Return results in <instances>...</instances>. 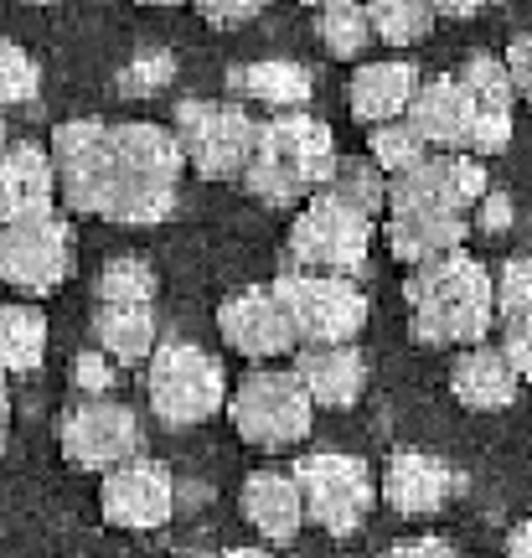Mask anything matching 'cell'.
<instances>
[{"mask_svg": "<svg viewBox=\"0 0 532 558\" xmlns=\"http://www.w3.org/2000/svg\"><path fill=\"white\" fill-rule=\"evenodd\" d=\"M52 171H58V192L73 213L88 218H109V222H160L177 213V192H160L135 181L119 166L114 135L99 120H68L52 130Z\"/></svg>", "mask_w": 532, "mask_h": 558, "instance_id": "cell-1", "label": "cell"}, {"mask_svg": "<svg viewBox=\"0 0 532 558\" xmlns=\"http://www.w3.org/2000/svg\"><path fill=\"white\" fill-rule=\"evenodd\" d=\"M403 300L414 316V341L424 347H475L496 326L492 275L460 248L414 264V275L403 279Z\"/></svg>", "mask_w": 532, "mask_h": 558, "instance_id": "cell-2", "label": "cell"}, {"mask_svg": "<svg viewBox=\"0 0 532 558\" xmlns=\"http://www.w3.org/2000/svg\"><path fill=\"white\" fill-rule=\"evenodd\" d=\"M336 135L326 120L311 114H275L269 124L254 130V156L243 166V186L249 197L264 207H295V202L316 197L336 171Z\"/></svg>", "mask_w": 532, "mask_h": 558, "instance_id": "cell-3", "label": "cell"}, {"mask_svg": "<svg viewBox=\"0 0 532 558\" xmlns=\"http://www.w3.org/2000/svg\"><path fill=\"white\" fill-rule=\"evenodd\" d=\"M275 305L285 311L300 347H331L352 341L367 326V295L347 275H316V269H285L269 284Z\"/></svg>", "mask_w": 532, "mask_h": 558, "instance_id": "cell-4", "label": "cell"}, {"mask_svg": "<svg viewBox=\"0 0 532 558\" xmlns=\"http://www.w3.org/2000/svg\"><path fill=\"white\" fill-rule=\"evenodd\" d=\"M228 418H233V429L254 450H290L300 439L311 435V418H316V403L311 393L300 388L295 367L285 373V367H258L249 378L238 383L233 393H228Z\"/></svg>", "mask_w": 532, "mask_h": 558, "instance_id": "cell-5", "label": "cell"}, {"mask_svg": "<svg viewBox=\"0 0 532 558\" xmlns=\"http://www.w3.org/2000/svg\"><path fill=\"white\" fill-rule=\"evenodd\" d=\"M150 409H156L160 424L171 429H192V424H207V418L228 403V378L217 367L213 352H202L192 341H166L150 352Z\"/></svg>", "mask_w": 532, "mask_h": 558, "instance_id": "cell-6", "label": "cell"}, {"mask_svg": "<svg viewBox=\"0 0 532 558\" xmlns=\"http://www.w3.org/2000/svg\"><path fill=\"white\" fill-rule=\"evenodd\" d=\"M254 130L258 124L238 109V104L217 99H181L171 135H177L186 166L207 181H233L254 156Z\"/></svg>", "mask_w": 532, "mask_h": 558, "instance_id": "cell-7", "label": "cell"}, {"mask_svg": "<svg viewBox=\"0 0 532 558\" xmlns=\"http://www.w3.org/2000/svg\"><path fill=\"white\" fill-rule=\"evenodd\" d=\"M300 486V501H305V518L316 522L321 533L331 538H347L362 527V518L373 512V497L377 486L367 476V465L356 456H336V450H316L305 456L290 471Z\"/></svg>", "mask_w": 532, "mask_h": 558, "instance_id": "cell-8", "label": "cell"}, {"mask_svg": "<svg viewBox=\"0 0 532 558\" xmlns=\"http://www.w3.org/2000/svg\"><path fill=\"white\" fill-rule=\"evenodd\" d=\"M367 248H373V218L341 207L326 192H316V197L305 202L295 228H290V259L300 269H316V275L352 279L367 264Z\"/></svg>", "mask_w": 532, "mask_h": 558, "instance_id": "cell-9", "label": "cell"}, {"mask_svg": "<svg viewBox=\"0 0 532 558\" xmlns=\"http://www.w3.org/2000/svg\"><path fill=\"white\" fill-rule=\"evenodd\" d=\"M68 269H73V228L58 213L0 222V284L47 295L68 279Z\"/></svg>", "mask_w": 532, "mask_h": 558, "instance_id": "cell-10", "label": "cell"}, {"mask_svg": "<svg viewBox=\"0 0 532 558\" xmlns=\"http://www.w3.org/2000/svg\"><path fill=\"white\" fill-rule=\"evenodd\" d=\"M486 197V166L460 150H430L403 177H388V207H445L471 213Z\"/></svg>", "mask_w": 532, "mask_h": 558, "instance_id": "cell-11", "label": "cell"}, {"mask_svg": "<svg viewBox=\"0 0 532 558\" xmlns=\"http://www.w3.org/2000/svg\"><path fill=\"white\" fill-rule=\"evenodd\" d=\"M99 507L114 527L150 533V527H166L177 512V481L160 460H124L114 471H104Z\"/></svg>", "mask_w": 532, "mask_h": 558, "instance_id": "cell-12", "label": "cell"}, {"mask_svg": "<svg viewBox=\"0 0 532 558\" xmlns=\"http://www.w3.org/2000/svg\"><path fill=\"white\" fill-rule=\"evenodd\" d=\"M140 450V418L114 399H88L62 418V456L83 471H114Z\"/></svg>", "mask_w": 532, "mask_h": 558, "instance_id": "cell-13", "label": "cell"}, {"mask_svg": "<svg viewBox=\"0 0 532 558\" xmlns=\"http://www.w3.org/2000/svg\"><path fill=\"white\" fill-rule=\"evenodd\" d=\"M455 83L466 88V99H471V109H475L466 156H475V160L501 156V150H507V140H512V104H517L512 78H507L501 58L475 52V58H466V68L455 73Z\"/></svg>", "mask_w": 532, "mask_h": 558, "instance_id": "cell-14", "label": "cell"}, {"mask_svg": "<svg viewBox=\"0 0 532 558\" xmlns=\"http://www.w3.org/2000/svg\"><path fill=\"white\" fill-rule=\"evenodd\" d=\"M217 331L228 341V352H238L249 362H275L300 347L269 290H238V295H228L222 311H217Z\"/></svg>", "mask_w": 532, "mask_h": 558, "instance_id": "cell-15", "label": "cell"}, {"mask_svg": "<svg viewBox=\"0 0 532 558\" xmlns=\"http://www.w3.org/2000/svg\"><path fill=\"white\" fill-rule=\"evenodd\" d=\"M58 202V171H52V156L32 145V140H16L0 150V222H21V218H41L52 213Z\"/></svg>", "mask_w": 532, "mask_h": 558, "instance_id": "cell-16", "label": "cell"}, {"mask_svg": "<svg viewBox=\"0 0 532 558\" xmlns=\"http://www.w3.org/2000/svg\"><path fill=\"white\" fill-rule=\"evenodd\" d=\"M403 124H409L430 150H466V145H471L475 109L455 78H434V83H419L414 88V99L403 109Z\"/></svg>", "mask_w": 532, "mask_h": 558, "instance_id": "cell-17", "label": "cell"}, {"mask_svg": "<svg viewBox=\"0 0 532 558\" xmlns=\"http://www.w3.org/2000/svg\"><path fill=\"white\" fill-rule=\"evenodd\" d=\"M295 378L311 393L316 409H352L367 388V357L356 352L352 341H331V347H305L295 357Z\"/></svg>", "mask_w": 532, "mask_h": 558, "instance_id": "cell-18", "label": "cell"}, {"mask_svg": "<svg viewBox=\"0 0 532 558\" xmlns=\"http://www.w3.org/2000/svg\"><path fill=\"white\" fill-rule=\"evenodd\" d=\"M471 233L466 213L445 207H388V248L398 264H424L439 254H455Z\"/></svg>", "mask_w": 532, "mask_h": 558, "instance_id": "cell-19", "label": "cell"}, {"mask_svg": "<svg viewBox=\"0 0 532 558\" xmlns=\"http://www.w3.org/2000/svg\"><path fill=\"white\" fill-rule=\"evenodd\" d=\"M517 388H522V378L512 373V362L501 357V347H486V341L466 347L450 367V393L466 403V409H475V414H501V409H512Z\"/></svg>", "mask_w": 532, "mask_h": 558, "instance_id": "cell-20", "label": "cell"}, {"mask_svg": "<svg viewBox=\"0 0 532 558\" xmlns=\"http://www.w3.org/2000/svg\"><path fill=\"white\" fill-rule=\"evenodd\" d=\"M243 518L258 538L269 543H295L300 527H305V501H300V486L290 471H254L243 481Z\"/></svg>", "mask_w": 532, "mask_h": 558, "instance_id": "cell-21", "label": "cell"}, {"mask_svg": "<svg viewBox=\"0 0 532 558\" xmlns=\"http://www.w3.org/2000/svg\"><path fill=\"white\" fill-rule=\"evenodd\" d=\"M419 88V68L414 62H362L347 83V104H352L356 124H388V120H403V109L414 99Z\"/></svg>", "mask_w": 532, "mask_h": 558, "instance_id": "cell-22", "label": "cell"}, {"mask_svg": "<svg viewBox=\"0 0 532 558\" xmlns=\"http://www.w3.org/2000/svg\"><path fill=\"white\" fill-rule=\"evenodd\" d=\"M450 481L455 476H450V465H445V460L409 450V456L388 460L383 497H388V507L403 512V518H434V512L445 507V497H450Z\"/></svg>", "mask_w": 532, "mask_h": 558, "instance_id": "cell-23", "label": "cell"}, {"mask_svg": "<svg viewBox=\"0 0 532 558\" xmlns=\"http://www.w3.org/2000/svg\"><path fill=\"white\" fill-rule=\"evenodd\" d=\"M228 88L233 99H249V104H264V109H300L311 99V68L305 62H290V58H269V62H243L228 73Z\"/></svg>", "mask_w": 532, "mask_h": 558, "instance_id": "cell-24", "label": "cell"}, {"mask_svg": "<svg viewBox=\"0 0 532 558\" xmlns=\"http://www.w3.org/2000/svg\"><path fill=\"white\" fill-rule=\"evenodd\" d=\"M94 341H99L104 357L145 362L156 352V305H99Z\"/></svg>", "mask_w": 532, "mask_h": 558, "instance_id": "cell-25", "label": "cell"}, {"mask_svg": "<svg viewBox=\"0 0 532 558\" xmlns=\"http://www.w3.org/2000/svg\"><path fill=\"white\" fill-rule=\"evenodd\" d=\"M47 357V316L32 305H0V373H37Z\"/></svg>", "mask_w": 532, "mask_h": 558, "instance_id": "cell-26", "label": "cell"}, {"mask_svg": "<svg viewBox=\"0 0 532 558\" xmlns=\"http://www.w3.org/2000/svg\"><path fill=\"white\" fill-rule=\"evenodd\" d=\"M367 11V26H373L377 41L388 47H414L434 32V5L430 0H362Z\"/></svg>", "mask_w": 532, "mask_h": 558, "instance_id": "cell-27", "label": "cell"}, {"mask_svg": "<svg viewBox=\"0 0 532 558\" xmlns=\"http://www.w3.org/2000/svg\"><path fill=\"white\" fill-rule=\"evenodd\" d=\"M321 192H326V197H336L341 207L362 213V218H373V213H383V207H388V177L377 171L373 160H336L331 181H326Z\"/></svg>", "mask_w": 532, "mask_h": 558, "instance_id": "cell-28", "label": "cell"}, {"mask_svg": "<svg viewBox=\"0 0 532 558\" xmlns=\"http://www.w3.org/2000/svg\"><path fill=\"white\" fill-rule=\"evenodd\" d=\"M316 37H321V47H326L331 58H341V62L362 58V52H367V41H373V26H367L362 0L321 5V11H316Z\"/></svg>", "mask_w": 532, "mask_h": 558, "instance_id": "cell-29", "label": "cell"}, {"mask_svg": "<svg viewBox=\"0 0 532 558\" xmlns=\"http://www.w3.org/2000/svg\"><path fill=\"white\" fill-rule=\"evenodd\" d=\"M367 156H373V166L383 177H403L409 166H419V160L430 156V145H424L403 120H388V124H373Z\"/></svg>", "mask_w": 532, "mask_h": 558, "instance_id": "cell-30", "label": "cell"}, {"mask_svg": "<svg viewBox=\"0 0 532 558\" xmlns=\"http://www.w3.org/2000/svg\"><path fill=\"white\" fill-rule=\"evenodd\" d=\"M99 305H156V269L140 259H109L99 275Z\"/></svg>", "mask_w": 532, "mask_h": 558, "instance_id": "cell-31", "label": "cell"}, {"mask_svg": "<svg viewBox=\"0 0 532 558\" xmlns=\"http://www.w3.org/2000/svg\"><path fill=\"white\" fill-rule=\"evenodd\" d=\"M41 73L32 52L16 41H0V109H21V104H37Z\"/></svg>", "mask_w": 532, "mask_h": 558, "instance_id": "cell-32", "label": "cell"}, {"mask_svg": "<svg viewBox=\"0 0 532 558\" xmlns=\"http://www.w3.org/2000/svg\"><path fill=\"white\" fill-rule=\"evenodd\" d=\"M171 78H177V58H171V52H140V58H130L119 68L114 88L124 99H150V94H160Z\"/></svg>", "mask_w": 532, "mask_h": 558, "instance_id": "cell-33", "label": "cell"}, {"mask_svg": "<svg viewBox=\"0 0 532 558\" xmlns=\"http://www.w3.org/2000/svg\"><path fill=\"white\" fill-rule=\"evenodd\" d=\"M492 300H496V320L517 316L532 305V259H507L501 275L492 279Z\"/></svg>", "mask_w": 532, "mask_h": 558, "instance_id": "cell-34", "label": "cell"}, {"mask_svg": "<svg viewBox=\"0 0 532 558\" xmlns=\"http://www.w3.org/2000/svg\"><path fill=\"white\" fill-rule=\"evenodd\" d=\"M501 357L512 362L517 378L532 383V305L501 320Z\"/></svg>", "mask_w": 532, "mask_h": 558, "instance_id": "cell-35", "label": "cell"}, {"mask_svg": "<svg viewBox=\"0 0 532 558\" xmlns=\"http://www.w3.org/2000/svg\"><path fill=\"white\" fill-rule=\"evenodd\" d=\"M501 68H507V78H512V94H517V99H532V32H522V37L507 47Z\"/></svg>", "mask_w": 532, "mask_h": 558, "instance_id": "cell-36", "label": "cell"}, {"mask_svg": "<svg viewBox=\"0 0 532 558\" xmlns=\"http://www.w3.org/2000/svg\"><path fill=\"white\" fill-rule=\"evenodd\" d=\"M269 0H197V11L213 26H238V21H254Z\"/></svg>", "mask_w": 532, "mask_h": 558, "instance_id": "cell-37", "label": "cell"}, {"mask_svg": "<svg viewBox=\"0 0 532 558\" xmlns=\"http://www.w3.org/2000/svg\"><path fill=\"white\" fill-rule=\"evenodd\" d=\"M109 383H114V362L104 357V352L78 357V388H109Z\"/></svg>", "mask_w": 532, "mask_h": 558, "instance_id": "cell-38", "label": "cell"}, {"mask_svg": "<svg viewBox=\"0 0 532 558\" xmlns=\"http://www.w3.org/2000/svg\"><path fill=\"white\" fill-rule=\"evenodd\" d=\"M383 558H460L445 538H414V543H398L394 554H383Z\"/></svg>", "mask_w": 532, "mask_h": 558, "instance_id": "cell-39", "label": "cell"}, {"mask_svg": "<svg viewBox=\"0 0 532 558\" xmlns=\"http://www.w3.org/2000/svg\"><path fill=\"white\" fill-rule=\"evenodd\" d=\"M434 5V16H455V21H466V16H475V11H486L492 0H430Z\"/></svg>", "mask_w": 532, "mask_h": 558, "instance_id": "cell-40", "label": "cell"}, {"mask_svg": "<svg viewBox=\"0 0 532 558\" xmlns=\"http://www.w3.org/2000/svg\"><path fill=\"white\" fill-rule=\"evenodd\" d=\"M507 558H532V522H522L512 538H507Z\"/></svg>", "mask_w": 532, "mask_h": 558, "instance_id": "cell-41", "label": "cell"}, {"mask_svg": "<svg viewBox=\"0 0 532 558\" xmlns=\"http://www.w3.org/2000/svg\"><path fill=\"white\" fill-rule=\"evenodd\" d=\"M5 414H11V388H5V373H0V424H5Z\"/></svg>", "mask_w": 532, "mask_h": 558, "instance_id": "cell-42", "label": "cell"}, {"mask_svg": "<svg viewBox=\"0 0 532 558\" xmlns=\"http://www.w3.org/2000/svg\"><path fill=\"white\" fill-rule=\"evenodd\" d=\"M222 558H269L264 548H233V554H222Z\"/></svg>", "mask_w": 532, "mask_h": 558, "instance_id": "cell-43", "label": "cell"}, {"mask_svg": "<svg viewBox=\"0 0 532 558\" xmlns=\"http://www.w3.org/2000/svg\"><path fill=\"white\" fill-rule=\"evenodd\" d=\"M300 5H311V11H321V5H341V0H300Z\"/></svg>", "mask_w": 532, "mask_h": 558, "instance_id": "cell-44", "label": "cell"}, {"mask_svg": "<svg viewBox=\"0 0 532 558\" xmlns=\"http://www.w3.org/2000/svg\"><path fill=\"white\" fill-rule=\"evenodd\" d=\"M140 5H160L166 11V5H181V0H140Z\"/></svg>", "mask_w": 532, "mask_h": 558, "instance_id": "cell-45", "label": "cell"}, {"mask_svg": "<svg viewBox=\"0 0 532 558\" xmlns=\"http://www.w3.org/2000/svg\"><path fill=\"white\" fill-rule=\"evenodd\" d=\"M5 145H11V140H5V120H0V150H5Z\"/></svg>", "mask_w": 532, "mask_h": 558, "instance_id": "cell-46", "label": "cell"}, {"mask_svg": "<svg viewBox=\"0 0 532 558\" xmlns=\"http://www.w3.org/2000/svg\"><path fill=\"white\" fill-rule=\"evenodd\" d=\"M0 450H5V424H0Z\"/></svg>", "mask_w": 532, "mask_h": 558, "instance_id": "cell-47", "label": "cell"}]
</instances>
